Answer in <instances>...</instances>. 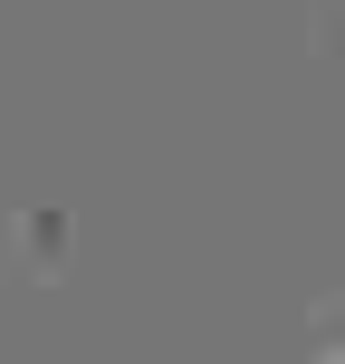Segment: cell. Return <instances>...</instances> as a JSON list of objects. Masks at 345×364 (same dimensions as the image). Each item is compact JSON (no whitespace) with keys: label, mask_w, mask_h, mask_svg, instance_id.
<instances>
[{"label":"cell","mask_w":345,"mask_h":364,"mask_svg":"<svg viewBox=\"0 0 345 364\" xmlns=\"http://www.w3.org/2000/svg\"><path fill=\"white\" fill-rule=\"evenodd\" d=\"M327 364H345V346H336V355H327Z\"/></svg>","instance_id":"6da1fadb"}]
</instances>
